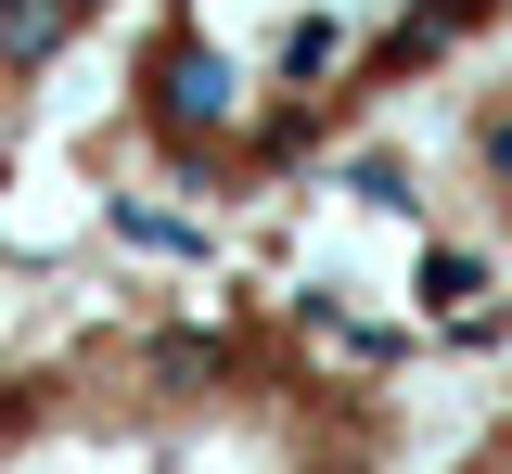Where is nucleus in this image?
Here are the masks:
<instances>
[{
    "mask_svg": "<svg viewBox=\"0 0 512 474\" xmlns=\"http://www.w3.org/2000/svg\"><path fill=\"white\" fill-rule=\"evenodd\" d=\"M231 90H244V77L218 65V52H167V129H231Z\"/></svg>",
    "mask_w": 512,
    "mask_h": 474,
    "instance_id": "1",
    "label": "nucleus"
}]
</instances>
